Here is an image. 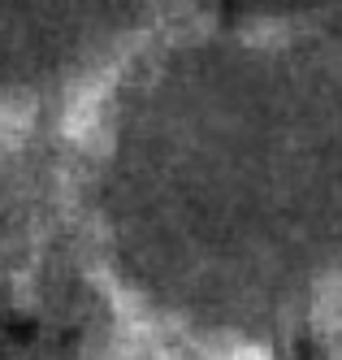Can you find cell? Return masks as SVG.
Instances as JSON below:
<instances>
[{
	"instance_id": "obj_1",
	"label": "cell",
	"mask_w": 342,
	"mask_h": 360,
	"mask_svg": "<svg viewBox=\"0 0 342 360\" xmlns=\"http://www.w3.org/2000/svg\"><path fill=\"white\" fill-rule=\"evenodd\" d=\"M0 126H9V131H31V105L26 100H18V105H5V117H0Z\"/></svg>"
},
{
	"instance_id": "obj_2",
	"label": "cell",
	"mask_w": 342,
	"mask_h": 360,
	"mask_svg": "<svg viewBox=\"0 0 342 360\" xmlns=\"http://www.w3.org/2000/svg\"><path fill=\"white\" fill-rule=\"evenodd\" d=\"M234 360H260V356H234Z\"/></svg>"
}]
</instances>
